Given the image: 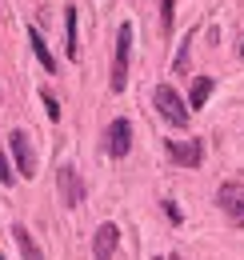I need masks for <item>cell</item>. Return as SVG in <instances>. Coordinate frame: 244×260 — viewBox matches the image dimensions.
Masks as SVG:
<instances>
[{"label":"cell","mask_w":244,"mask_h":260,"mask_svg":"<svg viewBox=\"0 0 244 260\" xmlns=\"http://www.w3.org/2000/svg\"><path fill=\"white\" fill-rule=\"evenodd\" d=\"M116 244H120V228L112 224V220H104V224L96 228V236H92V256L96 260H112L116 256Z\"/></svg>","instance_id":"cell-8"},{"label":"cell","mask_w":244,"mask_h":260,"mask_svg":"<svg viewBox=\"0 0 244 260\" xmlns=\"http://www.w3.org/2000/svg\"><path fill=\"white\" fill-rule=\"evenodd\" d=\"M104 148H108L112 160H124V156L132 152V124H128L124 116L108 124V132H104Z\"/></svg>","instance_id":"cell-6"},{"label":"cell","mask_w":244,"mask_h":260,"mask_svg":"<svg viewBox=\"0 0 244 260\" xmlns=\"http://www.w3.org/2000/svg\"><path fill=\"white\" fill-rule=\"evenodd\" d=\"M164 152H168V160L180 164V168H200V156H204V144L200 140H168L164 144Z\"/></svg>","instance_id":"cell-7"},{"label":"cell","mask_w":244,"mask_h":260,"mask_svg":"<svg viewBox=\"0 0 244 260\" xmlns=\"http://www.w3.org/2000/svg\"><path fill=\"white\" fill-rule=\"evenodd\" d=\"M212 96V76H196L192 92H188V108H204V100Z\"/></svg>","instance_id":"cell-11"},{"label":"cell","mask_w":244,"mask_h":260,"mask_svg":"<svg viewBox=\"0 0 244 260\" xmlns=\"http://www.w3.org/2000/svg\"><path fill=\"white\" fill-rule=\"evenodd\" d=\"M152 104H156V112H160L172 128H184V124H188V112H192V108H184V100L176 96L172 84H156L152 88Z\"/></svg>","instance_id":"cell-1"},{"label":"cell","mask_w":244,"mask_h":260,"mask_svg":"<svg viewBox=\"0 0 244 260\" xmlns=\"http://www.w3.org/2000/svg\"><path fill=\"white\" fill-rule=\"evenodd\" d=\"M40 100H44V108H48V116H52V120H60V100L52 96L48 88H40Z\"/></svg>","instance_id":"cell-14"},{"label":"cell","mask_w":244,"mask_h":260,"mask_svg":"<svg viewBox=\"0 0 244 260\" xmlns=\"http://www.w3.org/2000/svg\"><path fill=\"white\" fill-rule=\"evenodd\" d=\"M16 180V168L8 164V156H4V148H0V184H12Z\"/></svg>","instance_id":"cell-15"},{"label":"cell","mask_w":244,"mask_h":260,"mask_svg":"<svg viewBox=\"0 0 244 260\" xmlns=\"http://www.w3.org/2000/svg\"><path fill=\"white\" fill-rule=\"evenodd\" d=\"M64 52H68V60L80 56V40H76V4L64 8Z\"/></svg>","instance_id":"cell-9"},{"label":"cell","mask_w":244,"mask_h":260,"mask_svg":"<svg viewBox=\"0 0 244 260\" xmlns=\"http://www.w3.org/2000/svg\"><path fill=\"white\" fill-rule=\"evenodd\" d=\"M56 188H60V200L68 204V208H80V204H84V196H88L84 176H80V168H76V164H60V168H56Z\"/></svg>","instance_id":"cell-2"},{"label":"cell","mask_w":244,"mask_h":260,"mask_svg":"<svg viewBox=\"0 0 244 260\" xmlns=\"http://www.w3.org/2000/svg\"><path fill=\"white\" fill-rule=\"evenodd\" d=\"M8 144H12V156H16V172L24 176V180H32L36 176V152H32V140L24 128L8 132Z\"/></svg>","instance_id":"cell-5"},{"label":"cell","mask_w":244,"mask_h":260,"mask_svg":"<svg viewBox=\"0 0 244 260\" xmlns=\"http://www.w3.org/2000/svg\"><path fill=\"white\" fill-rule=\"evenodd\" d=\"M12 240H16V248H20V256H24V260H44L40 244L32 240V232L24 224H12Z\"/></svg>","instance_id":"cell-10"},{"label":"cell","mask_w":244,"mask_h":260,"mask_svg":"<svg viewBox=\"0 0 244 260\" xmlns=\"http://www.w3.org/2000/svg\"><path fill=\"white\" fill-rule=\"evenodd\" d=\"M160 28L164 32L176 28V0H160Z\"/></svg>","instance_id":"cell-13"},{"label":"cell","mask_w":244,"mask_h":260,"mask_svg":"<svg viewBox=\"0 0 244 260\" xmlns=\"http://www.w3.org/2000/svg\"><path fill=\"white\" fill-rule=\"evenodd\" d=\"M240 56H244V44H240Z\"/></svg>","instance_id":"cell-17"},{"label":"cell","mask_w":244,"mask_h":260,"mask_svg":"<svg viewBox=\"0 0 244 260\" xmlns=\"http://www.w3.org/2000/svg\"><path fill=\"white\" fill-rule=\"evenodd\" d=\"M128 52H132V24L124 20L120 32H116V52H112V92H124V84H128Z\"/></svg>","instance_id":"cell-3"},{"label":"cell","mask_w":244,"mask_h":260,"mask_svg":"<svg viewBox=\"0 0 244 260\" xmlns=\"http://www.w3.org/2000/svg\"><path fill=\"white\" fill-rule=\"evenodd\" d=\"M28 40H32V52H36V60L44 64V72H56V60H52V52H48V44H44V36L28 28Z\"/></svg>","instance_id":"cell-12"},{"label":"cell","mask_w":244,"mask_h":260,"mask_svg":"<svg viewBox=\"0 0 244 260\" xmlns=\"http://www.w3.org/2000/svg\"><path fill=\"white\" fill-rule=\"evenodd\" d=\"M216 208L232 220V224H244V180H224L216 188Z\"/></svg>","instance_id":"cell-4"},{"label":"cell","mask_w":244,"mask_h":260,"mask_svg":"<svg viewBox=\"0 0 244 260\" xmlns=\"http://www.w3.org/2000/svg\"><path fill=\"white\" fill-rule=\"evenodd\" d=\"M168 260H184V256H168Z\"/></svg>","instance_id":"cell-16"}]
</instances>
